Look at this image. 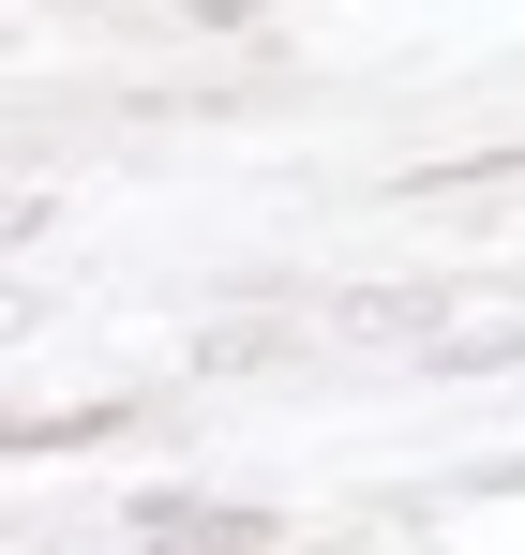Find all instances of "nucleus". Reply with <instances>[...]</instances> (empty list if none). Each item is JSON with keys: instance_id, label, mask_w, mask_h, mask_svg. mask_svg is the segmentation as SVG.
<instances>
[{"instance_id": "obj_2", "label": "nucleus", "mask_w": 525, "mask_h": 555, "mask_svg": "<svg viewBox=\"0 0 525 555\" xmlns=\"http://www.w3.org/2000/svg\"><path fill=\"white\" fill-rule=\"evenodd\" d=\"M331 331L346 346H421V331H465V315H450V285H346Z\"/></svg>"}, {"instance_id": "obj_4", "label": "nucleus", "mask_w": 525, "mask_h": 555, "mask_svg": "<svg viewBox=\"0 0 525 555\" xmlns=\"http://www.w3.org/2000/svg\"><path fill=\"white\" fill-rule=\"evenodd\" d=\"M256 361H285L270 315H210V331H195V375H256Z\"/></svg>"}, {"instance_id": "obj_3", "label": "nucleus", "mask_w": 525, "mask_h": 555, "mask_svg": "<svg viewBox=\"0 0 525 555\" xmlns=\"http://www.w3.org/2000/svg\"><path fill=\"white\" fill-rule=\"evenodd\" d=\"M90 436H136V390H105V405H46V421H15V451H30V465L90 451Z\"/></svg>"}, {"instance_id": "obj_5", "label": "nucleus", "mask_w": 525, "mask_h": 555, "mask_svg": "<svg viewBox=\"0 0 525 555\" xmlns=\"http://www.w3.org/2000/svg\"><path fill=\"white\" fill-rule=\"evenodd\" d=\"M421 361H436V375H511V361H525V331H436Z\"/></svg>"}, {"instance_id": "obj_1", "label": "nucleus", "mask_w": 525, "mask_h": 555, "mask_svg": "<svg viewBox=\"0 0 525 555\" xmlns=\"http://www.w3.org/2000/svg\"><path fill=\"white\" fill-rule=\"evenodd\" d=\"M120 526H136L151 555H270V541H285L256 495H180V480H166V495H136Z\"/></svg>"}]
</instances>
